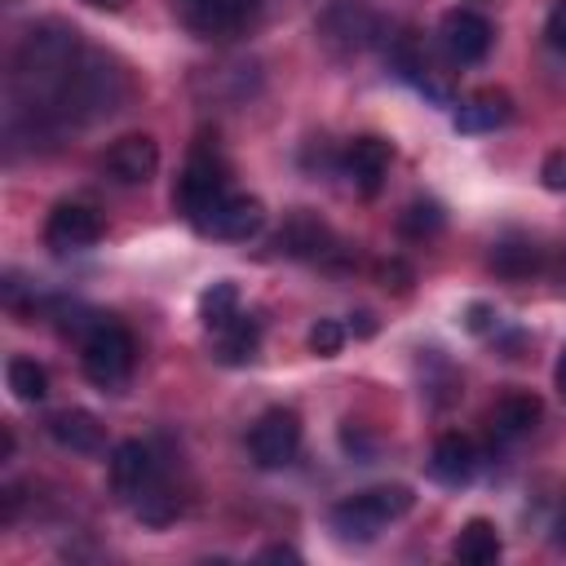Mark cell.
I'll return each instance as SVG.
<instances>
[{
	"instance_id": "20",
	"label": "cell",
	"mask_w": 566,
	"mask_h": 566,
	"mask_svg": "<svg viewBox=\"0 0 566 566\" xmlns=\"http://www.w3.org/2000/svg\"><path fill=\"white\" fill-rule=\"evenodd\" d=\"M261 345V318L256 314H239L230 327L217 332V358L221 363H248Z\"/></svg>"
},
{
	"instance_id": "10",
	"label": "cell",
	"mask_w": 566,
	"mask_h": 566,
	"mask_svg": "<svg viewBox=\"0 0 566 566\" xmlns=\"http://www.w3.org/2000/svg\"><path fill=\"white\" fill-rule=\"evenodd\" d=\"M261 226H265V203H261V199H252V195H226V199L203 217L199 234L243 243V239H252Z\"/></svg>"
},
{
	"instance_id": "18",
	"label": "cell",
	"mask_w": 566,
	"mask_h": 566,
	"mask_svg": "<svg viewBox=\"0 0 566 566\" xmlns=\"http://www.w3.org/2000/svg\"><path fill=\"white\" fill-rule=\"evenodd\" d=\"M451 553H455V562H469V566H491V562L504 553L495 522H486V517L464 522V526H460V535H455V544H451Z\"/></svg>"
},
{
	"instance_id": "12",
	"label": "cell",
	"mask_w": 566,
	"mask_h": 566,
	"mask_svg": "<svg viewBox=\"0 0 566 566\" xmlns=\"http://www.w3.org/2000/svg\"><path fill=\"white\" fill-rule=\"evenodd\" d=\"M389 159H394V150H389V142L376 137V133H363V137H354V142L345 146V172H349V181H354L363 195H376V190L385 186Z\"/></svg>"
},
{
	"instance_id": "15",
	"label": "cell",
	"mask_w": 566,
	"mask_h": 566,
	"mask_svg": "<svg viewBox=\"0 0 566 566\" xmlns=\"http://www.w3.org/2000/svg\"><path fill=\"white\" fill-rule=\"evenodd\" d=\"M513 119V102H509V93H500V88H482V93H473L460 111H455V128L460 133H491V128H500V124H509Z\"/></svg>"
},
{
	"instance_id": "22",
	"label": "cell",
	"mask_w": 566,
	"mask_h": 566,
	"mask_svg": "<svg viewBox=\"0 0 566 566\" xmlns=\"http://www.w3.org/2000/svg\"><path fill=\"white\" fill-rule=\"evenodd\" d=\"M4 380H9V389H13L18 402H44L49 398V371L35 358H27V354H13L9 358Z\"/></svg>"
},
{
	"instance_id": "9",
	"label": "cell",
	"mask_w": 566,
	"mask_h": 566,
	"mask_svg": "<svg viewBox=\"0 0 566 566\" xmlns=\"http://www.w3.org/2000/svg\"><path fill=\"white\" fill-rule=\"evenodd\" d=\"M438 35H442V49H447L460 66L482 62V57L491 53V40H495L491 22H486L482 13H473V9H447Z\"/></svg>"
},
{
	"instance_id": "2",
	"label": "cell",
	"mask_w": 566,
	"mask_h": 566,
	"mask_svg": "<svg viewBox=\"0 0 566 566\" xmlns=\"http://www.w3.org/2000/svg\"><path fill=\"white\" fill-rule=\"evenodd\" d=\"M411 504H416V495L398 482L394 486H367V491L332 504V526L340 531V539H376L380 526L411 513Z\"/></svg>"
},
{
	"instance_id": "13",
	"label": "cell",
	"mask_w": 566,
	"mask_h": 566,
	"mask_svg": "<svg viewBox=\"0 0 566 566\" xmlns=\"http://www.w3.org/2000/svg\"><path fill=\"white\" fill-rule=\"evenodd\" d=\"M429 473L442 482V486H464L473 473H478V447L473 438L464 433H442L429 451Z\"/></svg>"
},
{
	"instance_id": "14",
	"label": "cell",
	"mask_w": 566,
	"mask_h": 566,
	"mask_svg": "<svg viewBox=\"0 0 566 566\" xmlns=\"http://www.w3.org/2000/svg\"><path fill=\"white\" fill-rule=\"evenodd\" d=\"M279 248H283V252H292V256L318 261V256H327V252H332V230H327L314 212L296 208V212L283 221V230H279Z\"/></svg>"
},
{
	"instance_id": "19",
	"label": "cell",
	"mask_w": 566,
	"mask_h": 566,
	"mask_svg": "<svg viewBox=\"0 0 566 566\" xmlns=\"http://www.w3.org/2000/svg\"><path fill=\"white\" fill-rule=\"evenodd\" d=\"M491 270L500 274V279H531L535 270H539V248L531 243V239H522V234H509V239H500L495 243V252H491Z\"/></svg>"
},
{
	"instance_id": "8",
	"label": "cell",
	"mask_w": 566,
	"mask_h": 566,
	"mask_svg": "<svg viewBox=\"0 0 566 566\" xmlns=\"http://www.w3.org/2000/svg\"><path fill=\"white\" fill-rule=\"evenodd\" d=\"M102 239V212L93 203H57L44 221V243L53 252H80V248H93Z\"/></svg>"
},
{
	"instance_id": "23",
	"label": "cell",
	"mask_w": 566,
	"mask_h": 566,
	"mask_svg": "<svg viewBox=\"0 0 566 566\" xmlns=\"http://www.w3.org/2000/svg\"><path fill=\"white\" fill-rule=\"evenodd\" d=\"M398 230H402L407 239H433V234L442 230V208H438L433 199H416V203L402 208Z\"/></svg>"
},
{
	"instance_id": "26",
	"label": "cell",
	"mask_w": 566,
	"mask_h": 566,
	"mask_svg": "<svg viewBox=\"0 0 566 566\" xmlns=\"http://www.w3.org/2000/svg\"><path fill=\"white\" fill-rule=\"evenodd\" d=\"M539 177H544V186H548V190H566V150H553V155L544 159Z\"/></svg>"
},
{
	"instance_id": "7",
	"label": "cell",
	"mask_w": 566,
	"mask_h": 566,
	"mask_svg": "<svg viewBox=\"0 0 566 566\" xmlns=\"http://www.w3.org/2000/svg\"><path fill=\"white\" fill-rule=\"evenodd\" d=\"M111 486H115V495L128 500L133 509L159 486V469H155V455H150L146 442L128 438V442H119V447L111 451Z\"/></svg>"
},
{
	"instance_id": "21",
	"label": "cell",
	"mask_w": 566,
	"mask_h": 566,
	"mask_svg": "<svg viewBox=\"0 0 566 566\" xmlns=\"http://www.w3.org/2000/svg\"><path fill=\"white\" fill-rule=\"evenodd\" d=\"M239 314H243V310H239V287H234L230 279H217L212 287H203V292H199V318H203V327H208V332L230 327Z\"/></svg>"
},
{
	"instance_id": "28",
	"label": "cell",
	"mask_w": 566,
	"mask_h": 566,
	"mask_svg": "<svg viewBox=\"0 0 566 566\" xmlns=\"http://www.w3.org/2000/svg\"><path fill=\"white\" fill-rule=\"evenodd\" d=\"M553 385H557V394L566 398V345H562V354H557V367H553Z\"/></svg>"
},
{
	"instance_id": "29",
	"label": "cell",
	"mask_w": 566,
	"mask_h": 566,
	"mask_svg": "<svg viewBox=\"0 0 566 566\" xmlns=\"http://www.w3.org/2000/svg\"><path fill=\"white\" fill-rule=\"evenodd\" d=\"M88 4H106V9H115V4H119V0H88Z\"/></svg>"
},
{
	"instance_id": "3",
	"label": "cell",
	"mask_w": 566,
	"mask_h": 566,
	"mask_svg": "<svg viewBox=\"0 0 566 566\" xmlns=\"http://www.w3.org/2000/svg\"><path fill=\"white\" fill-rule=\"evenodd\" d=\"M133 363H137V340H133L128 327H119L111 318H97L84 332V340H80V367H84V376L97 389H119L133 376Z\"/></svg>"
},
{
	"instance_id": "16",
	"label": "cell",
	"mask_w": 566,
	"mask_h": 566,
	"mask_svg": "<svg viewBox=\"0 0 566 566\" xmlns=\"http://www.w3.org/2000/svg\"><path fill=\"white\" fill-rule=\"evenodd\" d=\"M49 433H53L57 447H66L75 455H97L102 451V424H97L93 411H80V407L75 411H57L49 420Z\"/></svg>"
},
{
	"instance_id": "27",
	"label": "cell",
	"mask_w": 566,
	"mask_h": 566,
	"mask_svg": "<svg viewBox=\"0 0 566 566\" xmlns=\"http://www.w3.org/2000/svg\"><path fill=\"white\" fill-rule=\"evenodd\" d=\"M261 557H265V562H301V553H296V548H287V544H274V548H261Z\"/></svg>"
},
{
	"instance_id": "4",
	"label": "cell",
	"mask_w": 566,
	"mask_h": 566,
	"mask_svg": "<svg viewBox=\"0 0 566 566\" xmlns=\"http://www.w3.org/2000/svg\"><path fill=\"white\" fill-rule=\"evenodd\" d=\"M230 195V168H226V159L217 155V150H195L190 155V164L181 168V177H177V186H172V208L199 230L203 226V217L221 203Z\"/></svg>"
},
{
	"instance_id": "11",
	"label": "cell",
	"mask_w": 566,
	"mask_h": 566,
	"mask_svg": "<svg viewBox=\"0 0 566 566\" xmlns=\"http://www.w3.org/2000/svg\"><path fill=\"white\" fill-rule=\"evenodd\" d=\"M155 168H159V146H155L150 133H124V137H115L111 150H106V172H111L115 181H124V186L150 181Z\"/></svg>"
},
{
	"instance_id": "24",
	"label": "cell",
	"mask_w": 566,
	"mask_h": 566,
	"mask_svg": "<svg viewBox=\"0 0 566 566\" xmlns=\"http://www.w3.org/2000/svg\"><path fill=\"white\" fill-rule=\"evenodd\" d=\"M305 340H310V349H314L318 358H332V354H340V345H345V327H340L336 318H318Z\"/></svg>"
},
{
	"instance_id": "17",
	"label": "cell",
	"mask_w": 566,
	"mask_h": 566,
	"mask_svg": "<svg viewBox=\"0 0 566 566\" xmlns=\"http://www.w3.org/2000/svg\"><path fill=\"white\" fill-rule=\"evenodd\" d=\"M544 416V402L535 394H504L491 411V429L500 438H526Z\"/></svg>"
},
{
	"instance_id": "6",
	"label": "cell",
	"mask_w": 566,
	"mask_h": 566,
	"mask_svg": "<svg viewBox=\"0 0 566 566\" xmlns=\"http://www.w3.org/2000/svg\"><path fill=\"white\" fill-rule=\"evenodd\" d=\"M301 447V420L287 407H270L256 416V424L248 429V451L261 469H283Z\"/></svg>"
},
{
	"instance_id": "25",
	"label": "cell",
	"mask_w": 566,
	"mask_h": 566,
	"mask_svg": "<svg viewBox=\"0 0 566 566\" xmlns=\"http://www.w3.org/2000/svg\"><path fill=\"white\" fill-rule=\"evenodd\" d=\"M544 35H548V44H553L557 53H566V0H557V4L548 9V18H544Z\"/></svg>"
},
{
	"instance_id": "1",
	"label": "cell",
	"mask_w": 566,
	"mask_h": 566,
	"mask_svg": "<svg viewBox=\"0 0 566 566\" xmlns=\"http://www.w3.org/2000/svg\"><path fill=\"white\" fill-rule=\"evenodd\" d=\"M80 31L66 22H35L13 49V97L35 119H62L66 88L84 62Z\"/></svg>"
},
{
	"instance_id": "5",
	"label": "cell",
	"mask_w": 566,
	"mask_h": 566,
	"mask_svg": "<svg viewBox=\"0 0 566 566\" xmlns=\"http://www.w3.org/2000/svg\"><path fill=\"white\" fill-rule=\"evenodd\" d=\"M256 4L261 0H172V13L203 40H230L256 18Z\"/></svg>"
}]
</instances>
